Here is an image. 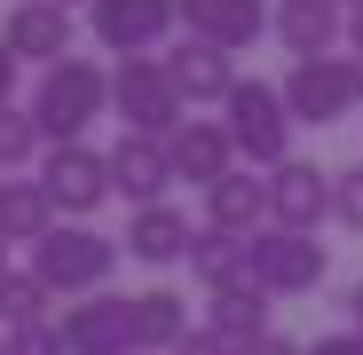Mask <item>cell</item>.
Masks as SVG:
<instances>
[{
	"mask_svg": "<svg viewBox=\"0 0 363 355\" xmlns=\"http://www.w3.org/2000/svg\"><path fill=\"white\" fill-rule=\"evenodd\" d=\"M111 111V72L95 55H64V64H48L40 87H32V118L48 142H87V127Z\"/></svg>",
	"mask_w": 363,
	"mask_h": 355,
	"instance_id": "1",
	"label": "cell"
},
{
	"mask_svg": "<svg viewBox=\"0 0 363 355\" xmlns=\"http://www.w3.org/2000/svg\"><path fill=\"white\" fill-rule=\"evenodd\" d=\"M111 269H118V237L87 229V221H55L40 245H32V276L64 300H87V292H111Z\"/></svg>",
	"mask_w": 363,
	"mask_h": 355,
	"instance_id": "2",
	"label": "cell"
},
{
	"mask_svg": "<svg viewBox=\"0 0 363 355\" xmlns=\"http://www.w3.org/2000/svg\"><path fill=\"white\" fill-rule=\"evenodd\" d=\"M221 127H229L237 158H245L253 174H277V166L292 158V127H300V118L284 111V87H269V79H237L229 103H221Z\"/></svg>",
	"mask_w": 363,
	"mask_h": 355,
	"instance_id": "3",
	"label": "cell"
},
{
	"mask_svg": "<svg viewBox=\"0 0 363 355\" xmlns=\"http://www.w3.org/2000/svg\"><path fill=\"white\" fill-rule=\"evenodd\" d=\"M111 111H118V135H158L174 142L190 103L182 87L166 79V55H127V64H111Z\"/></svg>",
	"mask_w": 363,
	"mask_h": 355,
	"instance_id": "4",
	"label": "cell"
},
{
	"mask_svg": "<svg viewBox=\"0 0 363 355\" xmlns=\"http://www.w3.org/2000/svg\"><path fill=\"white\" fill-rule=\"evenodd\" d=\"M277 87H284V111L300 127H332V118L363 111V64L355 55H308V64H292Z\"/></svg>",
	"mask_w": 363,
	"mask_h": 355,
	"instance_id": "5",
	"label": "cell"
},
{
	"mask_svg": "<svg viewBox=\"0 0 363 355\" xmlns=\"http://www.w3.org/2000/svg\"><path fill=\"white\" fill-rule=\"evenodd\" d=\"M32 174H40V190L55 198L64 221H87L103 198H118L111 190V150H95V142H48Z\"/></svg>",
	"mask_w": 363,
	"mask_h": 355,
	"instance_id": "6",
	"label": "cell"
},
{
	"mask_svg": "<svg viewBox=\"0 0 363 355\" xmlns=\"http://www.w3.org/2000/svg\"><path fill=\"white\" fill-rule=\"evenodd\" d=\"M182 24V9L174 0H95L87 9V32H95V47L103 55H166V32Z\"/></svg>",
	"mask_w": 363,
	"mask_h": 355,
	"instance_id": "7",
	"label": "cell"
},
{
	"mask_svg": "<svg viewBox=\"0 0 363 355\" xmlns=\"http://www.w3.org/2000/svg\"><path fill=\"white\" fill-rule=\"evenodd\" d=\"M332 269V253L316 245V237L300 229H261L253 237V284L269 292V300H300V292H316Z\"/></svg>",
	"mask_w": 363,
	"mask_h": 355,
	"instance_id": "8",
	"label": "cell"
},
{
	"mask_svg": "<svg viewBox=\"0 0 363 355\" xmlns=\"http://www.w3.org/2000/svg\"><path fill=\"white\" fill-rule=\"evenodd\" d=\"M72 355H135V292H87L55 316Z\"/></svg>",
	"mask_w": 363,
	"mask_h": 355,
	"instance_id": "9",
	"label": "cell"
},
{
	"mask_svg": "<svg viewBox=\"0 0 363 355\" xmlns=\"http://www.w3.org/2000/svg\"><path fill=\"white\" fill-rule=\"evenodd\" d=\"M332 221V174L308 166V158H284L269 174V229H300V237H316Z\"/></svg>",
	"mask_w": 363,
	"mask_h": 355,
	"instance_id": "10",
	"label": "cell"
},
{
	"mask_svg": "<svg viewBox=\"0 0 363 355\" xmlns=\"http://www.w3.org/2000/svg\"><path fill=\"white\" fill-rule=\"evenodd\" d=\"M0 40H9V55L16 64H64L72 55V40H79V24H72V9H55V0H16L9 16H0Z\"/></svg>",
	"mask_w": 363,
	"mask_h": 355,
	"instance_id": "11",
	"label": "cell"
},
{
	"mask_svg": "<svg viewBox=\"0 0 363 355\" xmlns=\"http://www.w3.org/2000/svg\"><path fill=\"white\" fill-rule=\"evenodd\" d=\"M174 9H182V32H190V40H213V47H253L269 24H277V9H269V0H174Z\"/></svg>",
	"mask_w": 363,
	"mask_h": 355,
	"instance_id": "12",
	"label": "cell"
},
{
	"mask_svg": "<svg viewBox=\"0 0 363 355\" xmlns=\"http://www.w3.org/2000/svg\"><path fill=\"white\" fill-rule=\"evenodd\" d=\"M166 158H174V182H198V190H213V182H229L237 174V142H229V127L221 118H182V135L166 142Z\"/></svg>",
	"mask_w": 363,
	"mask_h": 355,
	"instance_id": "13",
	"label": "cell"
},
{
	"mask_svg": "<svg viewBox=\"0 0 363 355\" xmlns=\"http://www.w3.org/2000/svg\"><path fill=\"white\" fill-rule=\"evenodd\" d=\"M269 32L284 40L292 64H308V55H340V47H347V9H340V0H277V24H269Z\"/></svg>",
	"mask_w": 363,
	"mask_h": 355,
	"instance_id": "14",
	"label": "cell"
},
{
	"mask_svg": "<svg viewBox=\"0 0 363 355\" xmlns=\"http://www.w3.org/2000/svg\"><path fill=\"white\" fill-rule=\"evenodd\" d=\"M166 79L182 87V103H229V87H237V55L229 47H213V40H190L182 32L174 47H166Z\"/></svg>",
	"mask_w": 363,
	"mask_h": 355,
	"instance_id": "15",
	"label": "cell"
},
{
	"mask_svg": "<svg viewBox=\"0 0 363 355\" xmlns=\"http://www.w3.org/2000/svg\"><path fill=\"white\" fill-rule=\"evenodd\" d=\"M111 190L127 198V205H166L174 190V158L158 135H118L111 142Z\"/></svg>",
	"mask_w": 363,
	"mask_h": 355,
	"instance_id": "16",
	"label": "cell"
},
{
	"mask_svg": "<svg viewBox=\"0 0 363 355\" xmlns=\"http://www.w3.org/2000/svg\"><path fill=\"white\" fill-rule=\"evenodd\" d=\"M118 245H127V261H143V269H174V261H190L198 229H190V213H174V205H135Z\"/></svg>",
	"mask_w": 363,
	"mask_h": 355,
	"instance_id": "17",
	"label": "cell"
},
{
	"mask_svg": "<svg viewBox=\"0 0 363 355\" xmlns=\"http://www.w3.org/2000/svg\"><path fill=\"white\" fill-rule=\"evenodd\" d=\"M206 229H229V237H261L269 229V174L237 166L229 182L206 190Z\"/></svg>",
	"mask_w": 363,
	"mask_h": 355,
	"instance_id": "18",
	"label": "cell"
},
{
	"mask_svg": "<svg viewBox=\"0 0 363 355\" xmlns=\"http://www.w3.org/2000/svg\"><path fill=\"white\" fill-rule=\"evenodd\" d=\"M190 276H198L206 292H237V284H253V237H229V229H206V221H198Z\"/></svg>",
	"mask_w": 363,
	"mask_h": 355,
	"instance_id": "19",
	"label": "cell"
},
{
	"mask_svg": "<svg viewBox=\"0 0 363 355\" xmlns=\"http://www.w3.org/2000/svg\"><path fill=\"white\" fill-rule=\"evenodd\" d=\"M182 339H190V300L174 284L135 292V355H174Z\"/></svg>",
	"mask_w": 363,
	"mask_h": 355,
	"instance_id": "20",
	"label": "cell"
},
{
	"mask_svg": "<svg viewBox=\"0 0 363 355\" xmlns=\"http://www.w3.org/2000/svg\"><path fill=\"white\" fill-rule=\"evenodd\" d=\"M206 332H213V339H229L237 355H245L253 339H269V292H261V284L206 292Z\"/></svg>",
	"mask_w": 363,
	"mask_h": 355,
	"instance_id": "21",
	"label": "cell"
},
{
	"mask_svg": "<svg viewBox=\"0 0 363 355\" xmlns=\"http://www.w3.org/2000/svg\"><path fill=\"white\" fill-rule=\"evenodd\" d=\"M0 229H9V245H24V253L55 229V198L40 190V174H32V182H16V174L0 182Z\"/></svg>",
	"mask_w": 363,
	"mask_h": 355,
	"instance_id": "22",
	"label": "cell"
},
{
	"mask_svg": "<svg viewBox=\"0 0 363 355\" xmlns=\"http://www.w3.org/2000/svg\"><path fill=\"white\" fill-rule=\"evenodd\" d=\"M48 300H55V292H48L32 269H9V276H0V332H32V324H55V316H48Z\"/></svg>",
	"mask_w": 363,
	"mask_h": 355,
	"instance_id": "23",
	"label": "cell"
},
{
	"mask_svg": "<svg viewBox=\"0 0 363 355\" xmlns=\"http://www.w3.org/2000/svg\"><path fill=\"white\" fill-rule=\"evenodd\" d=\"M48 135H40V118L32 103H0V174H16V166H40Z\"/></svg>",
	"mask_w": 363,
	"mask_h": 355,
	"instance_id": "24",
	"label": "cell"
},
{
	"mask_svg": "<svg viewBox=\"0 0 363 355\" xmlns=\"http://www.w3.org/2000/svg\"><path fill=\"white\" fill-rule=\"evenodd\" d=\"M332 221H340V229H355V237H363V158H355V166H340V174H332Z\"/></svg>",
	"mask_w": 363,
	"mask_h": 355,
	"instance_id": "25",
	"label": "cell"
},
{
	"mask_svg": "<svg viewBox=\"0 0 363 355\" xmlns=\"http://www.w3.org/2000/svg\"><path fill=\"white\" fill-rule=\"evenodd\" d=\"M9 355H72L55 324H32V332H9Z\"/></svg>",
	"mask_w": 363,
	"mask_h": 355,
	"instance_id": "26",
	"label": "cell"
},
{
	"mask_svg": "<svg viewBox=\"0 0 363 355\" xmlns=\"http://www.w3.org/2000/svg\"><path fill=\"white\" fill-rule=\"evenodd\" d=\"M174 355H237V347H229V339H213V332H206V324H198V332H190V339H182V347H174Z\"/></svg>",
	"mask_w": 363,
	"mask_h": 355,
	"instance_id": "27",
	"label": "cell"
},
{
	"mask_svg": "<svg viewBox=\"0 0 363 355\" xmlns=\"http://www.w3.org/2000/svg\"><path fill=\"white\" fill-rule=\"evenodd\" d=\"M308 355H363V332H324Z\"/></svg>",
	"mask_w": 363,
	"mask_h": 355,
	"instance_id": "28",
	"label": "cell"
},
{
	"mask_svg": "<svg viewBox=\"0 0 363 355\" xmlns=\"http://www.w3.org/2000/svg\"><path fill=\"white\" fill-rule=\"evenodd\" d=\"M245 355H308V347H300V339H284V332H269V339H253Z\"/></svg>",
	"mask_w": 363,
	"mask_h": 355,
	"instance_id": "29",
	"label": "cell"
},
{
	"mask_svg": "<svg viewBox=\"0 0 363 355\" xmlns=\"http://www.w3.org/2000/svg\"><path fill=\"white\" fill-rule=\"evenodd\" d=\"M0 103H16V55H9V40H0Z\"/></svg>",
	"mask_w": 363,
	"mask_h": 355,
	"instance_id": "30",
	"label": "cell"
},
{
	"mask_svg": "<svg viewBox=\"0 0 363 355\" xmlns=\"http://www.w3.org/2000/svg\"><path fill=\"white\" fill-rule=\"evenodd\" d=\"M347 55H355V64H363V9L347 16Z\"/></svg>",
	"mask_w": 363,
	"mask_h": 355,
	"instance_id": "31",
	"label": "cell"
},
{
	"mask_svg": "<svg viewBox=\"0 0 363 355\" xmlns=\"http://www.w3.org/2000/svg\"><path fill=\"white\" fill-rule=\"evenodd\" d=\"M347 316H355L347 332H363V276H355V292H347Z\"/></svg>",
	"mask_w": 363,
	"mask_h": 355,
	"instance_id": "32",
	"label": "cell"
},
{
	"mask_svg": "<svg viewBox=\"0 0 363 355\" xmlns=\"http://www.w3.org/2000/svg\"><path fill=\"white\" fill-rule=\"evenodd\" d=\"M9 253H16V245H9V229H0V276H9Z\"/></svg>",
	"mask_w": 363,
	"mask_h": 355,
	"instance_id": "33",
	"label": "cell"
},
{
	"mask_svg": "<svg viewBox=\"0 0 363 355\" xmlns=\"http://www.w3.org/2000/svg\"><path fill=\"white\" fill-rule=\"evenodd\" d=\"M55 9H79V0H55ZM87 9H95V0H87Z\"/></svg>",
	"mask_w": 363,
	"mask_h": 355,
	"instance_id": "34",
	"label": "cell"
},
{
	"mask_svg": "<svg viewBox=\"0 0 363 355\" xmlns=\"http://www.w3.org/2000/svg\"><path fill=\"white\" fill-rule=\"evenodd\" d=\"M340 9H347V16H355V9H363V0H340Z\"/></svg>",
	"mask_w": 363,
	"mask_h": 355,
	"instance_id": "35",
	"label": "cell"
},
{
	"mask_svg": "<svg viewBox=\"0 0 363 355\" xmlns=\"http://www.w3.org/2000/svg\"><path fill=\"white\" fill-rule=\"evenodd\" d=\"M0 355H9V332H0Z\"/></svg>",
	"mask_w": 363,
	"mask_h": 355,
	"instance_id": "36",
	"label": "cell"
},
{
	"mask_svg": "<svg viewBox=\"0 0 363 355\" xmlns=\"http://www.w3.org/2000/svg\"><path fill=\"white\" fill-rule=\"evenodd\" d=\"M0 182H9V174H0Z\"/></svg>",
	"mask_w": 363,
	"mask_h": 355,
	"instance_id": "37",
	"label": "cell"
}]
</instances>
